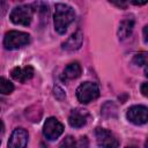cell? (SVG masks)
I'll use <instances>...</instances> for the list:
<instances>
[{
  "label": "cell",
  "mask_w": 148,
  "mask_h": 148,
  "mask_svg": "<svg viewBox=\"0 0 148 148\" xmlns=\"http://www.w3.org/2000/svg\"><path fill=\"white\" fill-rule=\"evenodd\" d=\"M147 87H148V83L147 82H143L142 84H141V92H142V95L143 96H147L148 95V90H147Z\"/></svg>",
  "instance_id": "18"
},
{
  "label": "cell",
  "mask_w": 148,
  "mask_h": 148,
  "mask_svg": "<svg viewBox=\"0 0 148 148\" xmlns=\"http://www.w3.org/2000/svg\"><path fill=\"white\" fill-rule=\"evenodd\" d=\"M59 148H77V143H76V141L74 140L73 136L68 135V136H66V138L61 141Z\"/></svg>",
  "instance_id": "15"
},
{
  "label": "cell",
  "mask_w": 148,
  "mask_h": 148,
  "mask_svg": "<svg viewBox=\"0 0 148 148\" xmlns=\"http://www.w3.org/2000/svg\"><path fill=\"white\" fill-rule=\"evenodd\" d=\"M126 148H138V147H135V146H130V147H126Z\"/></svg>",
  "instance_id": "22"
},
{
  "label": "cell",
  "mask_w": 148,
  "mask_h": 148,
  "mask_svg": "<svg viewBox=\"0 0 148 148\" xmlns=\"http://www.w3.org/2000/svg\"><path fill=\"white\" fill-rule=\"evenodd\" d=\"M62 132H64V125L57 118L50 117L45 120L43 126V134L47 140L53 141L58 139L62 134Z\"/></svg>",
  "instance_id": "6"
},
{
  "label": "cell",
  "mask_w": 148,
  "mask_h": 148,
  "mask_svg": "<svg viewBox=\"0 0 148 148\" xmlns=\"http://www.w3.org/2000/svg\"><path fill=\"white\" fill-rule=\"evenodd\" d=\"M32 15L34 9L31 5H18L12 9L9 18L14 24L28 27L32 21Z\"/></svg>",
  "instance_id": "3"
},
{
  "label": "cell",
  "mask_w": 148,
  "mask_h": 148,
  "mask_svg": "<svg viewBox=\"0 0 148 148\" xmlns=\"http://www.w3.org/2000/svg\"><path fill=\"white\" fill-rule=\"evenodd\" d=\"M6 12V3L0 1V14H3Z\"/></svg>",
  "instance_id": "20"
},
{
  "label": "cell",
  "mask_w": 148,
  "mask_h": 148,
  "mask_svg": "<svg viewBox=\"0 0 148 148\" xmlns=\"http://www.w3.org/2000/svg\"><path fill=\"white\" fill-rule=\"evenodd\" d=\"M81 72H82V69H81V66H80V64L77 61L71 62L65 67V69H64V72L61 74V80L67 82L69 80L77 79L81 75Z\"/></svg>",
  "instance_id": "12"
},
{
  "label": "cell",
  "mask_w": 148,
  "mask_h": 148,
  "mask_svg": "<svg viewBox=\"0 0 148 148\" xmlns=\"http://www.w3.org/2000/svg\"><path fill=\"white\" fill-rule=\"evenodd\" d=\"M30 43V35L23 31L17 30H10L6 32L3 37V46L7 50L15 51L18 50Z\"/></svg>",
  "instance_id": "2"
},
{
  "label": "cell",
  "mask_w": 148,
  "mask_h": 148,
  "mask_svg": "<svg viewBox=\"0 0 148 148\" xmlns=\"http://www.w3.org/2000/svg\"><path fill=\"white\" fill-rule=\"evenodd\" d=\"M95 136H96L97 145L101 148H118L119 147V140L109 130L97 127L95 130Z\"/></svg>",
  "instance_id": "5"
},
{
  "label": "cell",
  "mask_w": 148,
  "mask_h": 148,
  "mask_svg": "<svg viewBox=\"0 0 148 148\" xmlns=\"http://www.w3.org/2000/svg\"><path fill=\"white\" fill-rule=\"evenodd\" d=\"M53 95H54V97H56L58 101H62V99L66 97L64 90H62L60 87H58V86L54 87V89H53Z\"/></svg>",
  "instance_id": "17"
},
{
  "label": "cell",
  "mask_w": 148,
  "mask_h": 148,
  "mask_svg": "<svg viewBox=\"0 0 148 148\" xmlns=\"http://www.w3.org/2000/svg\"><path fill=\"white\" fill-rule=\"evenodd\" d=\"M89 118H90V114H89V112L87 110L76 108V109L72 110V112L69 113L68 123H69V125L72 127L80 128V127H83L88 123Z\"/></svg>",
  "instance_id": "9"
},
{
  "label": "cell",
  "mask_w": 148,
  "mask_h": 148,
  "mask_svg": "<svg viewBox=\"0 0 148 148\" xmlns=\"http://www.w3.org/2000/svg\"><path fill=\"white\" fill-rule=\"evenodd\" d=\"M126 118L134 125H143L148 120V109L145 105H133L127 110Z\"/></svg>",
  "instance_id": "7"
},
{
  "label": "cell",
  "mask_w": 148,
  "mask_h": 148,
  "mask_svg": "<svg viewBox=\"0 0 148 148\" xmlns=\"http://www.w3.org/2000/svg\"><path fill=\"white\" fill-rule=\"evenodd\" d=\"M34 74H35V69L30 65H27L24 67H15L10 72L12 77L15 81H18V82H22V83H24L28 80L32 79Z\"/></svg>",
  "instance_id": "10"
},
{
  "label": "cell",
  "mask_w": 148,
  "mask_h": 148,
  "mask_svg": "<svg viewBox=\"0 0 148 148\" xmlns=\"http://www.w3.org/2000/svg\"><path fill=\"white\" fill-rule=\"evenodd\" d=\"M147 29H148V27L145 25V27H143V40H145V43L148 42V39H147Z\"/></svg>",
  "instance_id": "21"
},
{
  "label": "cell",
  "mask_w": 148,
  "mask_h": 148,
  "mask_svg": "<svg viewBox=\"0 0 148 148\" xmlns=\"http://www.w3.org/2000/svg\"><path fill=\"white\" fill-rule=\"evenodd\" d=\"M133 62L136 66H145L147 64V52H140L136 53L133 58Z\"/></svg>",
  "instance_id": "16"
},
{
  "label": "cell",
  "mask_w": 148,
  "mask_h": 148,
  "mask_svg": "<svg viewBox=\"0 0 148 148\" xmlns=\"http://www.w3.org/2000/svg\"><path fill=\"white\" fill-rule=\"evenodd\" d=\"M28 136V132L24 128H15L8 140V148H27Z\"/></svg>",
  "instance_id": "8"
},
{
  "label": "cell",
  "mask_w": 148,
  "mask_h": 148,
  "mask_svg": "<svg viewBox=\"0 0 148 148\" xmlns=\"http://www.w3.org/2000/svg\"><path fill=\"white\" fill-rule=\"evenodd\" d=\"M83 43V34L81 30L75 31L74 34L71 35V37H68L64 43H62V50L68 51V52H73L76 51L81 47Z\"/></svg>",
  "instance_id": "11"
},
{
  "label": "cell",
  "mask_w": 148,
  "mask_h": 148,
  "mask_svg": "<svg viewBox=\"0 0 148 148\" xmlns=\"http://www.w3.org/2000/svg\"><path fill=\"white\" fill-rule=\"evenodd\" d=\"M75 10L67 3H56L54 14H53V23L54 29L58 34L64 35L67 31L68 25L75 20Z\"/></svg>",
  "instance_id": "1"
},
{
  "label": "cell",
  "mask_w": 148,
  "mask_h": 148,
  "mask_svg": "<svg viewBox=\"0 0 148 148\" xmlns=\"http://www.w3.org/2000/svg\"><path fill=\"white\" fill-rule=\"evenodd\" d=\"M133 28H134V21L133 20H131V18L123 20L119 23V28H118V32H117L118 38L120 40H124L127 37H130L132 31H133Z\"/></svg>",
  "instance_id": "13"
},
{
  "label": "cell",
  "mask_w": 148,
  "mask_h": 148,
  "mask_svg": "<svg viewBox=\"0 0 148 148\" xmlns=\"http://www.w3.org/2000/svg\"><path fill=\"white\" fill-rule=\"evenodd\" d=\"M99 96V88L95 82L86 81L81 83L76 89V97L82 104H88Z\"/></svg>",
  "instance_id": "4"
},
{
  "label": "cell",
  "mask_w": 148,
  "mask_h": 148,
  "mask_svg": "<svg viewBox=\"0 0 148 148\" xmlns=\"http://www.w3.org/2000/svg\"><path fill=\"white\" fill-rule=\"evenodd\" d=\"M14 91V84L5 77H0V94L9 95Z\"/></svg>",
  "instance_id": "14"
},
{
  "label": "cell",
  "mask_w": 148,
  "mask_h": 148,
  "mask_svg": "<svg viewBox=\"0 0 148 148\" xmlns=\"http://www.w3.org/2000/svg\"><path fill=\"white\" fill-rule=\"evenodd\" d=\"M3 133H5V125H3L2 120H0V142H1V138H2Z\"/></svg>",
  "instance_id": "19"
}]
</instances>
